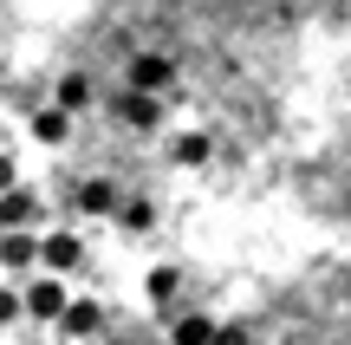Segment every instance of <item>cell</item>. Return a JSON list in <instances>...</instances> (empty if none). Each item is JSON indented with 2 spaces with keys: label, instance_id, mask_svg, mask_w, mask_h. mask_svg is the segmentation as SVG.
<instances>
[{
  "label": "cell",
  "instance_id": "6da1fadb",
  "mask_svg": "<svg viewBox=\"0 0 351 345\" xmlns=\"http://www.w3.org/2000/svg\"><path fill=\"white\" fill-rule=\"evenodd\" d=\"M65 307H72V294H65L59 274H46V281H26V313H33V320H52V326H59Z\"/></svg>",
  "mask_w": 351,
  "mask_h": 345
},
{
  "label": "cell",
  "instance_id": "7a4b0ae2",
  "mask_svg": "<svg viewBox=\"0 0 351 345\" xmlns=\"http://www.w3.org/2000/svg\"><path fill=\"white\" fill-rule=\"evenodd\" d=\"M7 274H26V267H46V235H33V228H7Z\"/></svg>",
  "mask_w": 351,
  "mask_h": 345
},
{
  "label": "cell",
  "instance_id": "3957f363",
  "mask_svg": "<svg viewBox=\"0 0 351 345\" xmlns=\"http://www.w3.org/2000/svg\"><path fill=\"white\" fill-rule=\"evenodd\" d=\"M59 333H65V339H98V333H104V307H98V300H85V294H72Z\"/></svg>",
  "mask_w": 351,
  "mask_h": 345
},
{
  "label": "cell",
  "instance_id": "277c9868",
  "mask_svg": "<svg viewBox=\"0 0 351 345\" xmlns=\"http://www.w3.org/2000/svg\"><path fill=\"white\" fill-rule=\"evenodd\" d=\"M78 261H85V241H78L72 228H52L46 235V274H72Z\"/></svg>",
  "mask_w": 351,
  "mask_h": 345
},
{
  "label": "cell",
  "instance_id": "5b68a950",
  "mask_svg": "<svg viewBox=\"0 0 351 345\" xmlns=\"http://www.w3.org/2000/svg\"><path fill=\"white\" fill-rule=\"evenodd\" d=\"M72 202L85 209V215H117V182H98V176H91V182H78V189H72Z\"/></svg>",
  "mask_w": 351,
  "mask_h": 345
},
{
  "label": "cell",
  "instance_id": "8992f818",
  "mask_svg": "<svg viewBox=\"0 0 351 345\" xmlns=\"http://www.w3.org/2000/svg\"><path fill=\"white\" fill-rule=\"evenodd\" d=\"M215 339H221V326L202 320V313H182V320L169 326V345H215Z\"/></svg>",
  "mask_w": 351,
  "mask_h": 345
},
{
  "label": "cell",
  "instance_id": "52a82bcc",
  "mask_svg": "<svg viewBox=\"0 0 351 345\" xmlns=\"http://www.w3.org/2000/svg\"><path fill=\"white\" fill-rule=\"evenodd\" d=\"M176 287H182V274H176V267H150V300H156V313H169Z\"/></svg>",
  "mask_w": 351,
  "mask_h": 345
},
{
  "label": "cell",
  "instance_id": "ba28073f",
  "mask_svg": "<svg viewBox=\"0 0 351 345\" xmlns=\"http://www.w3.org/2000/svg\"><path fill=\"white\" fill-rule=\"evenodd\" d=\"M33 215H39V202L26 189H7V228H33Z\"/></svg>",
  "mask_w": 351,
  "mask_h": 345
},
{
  "label": "cell",
  "instance_id": "9c48e42d",
  "mask_svg": "<svg viewBox=\"0 0 351 345\" xmlns=\"http://www.w3.org/2000/svg\"><path fill=\"white\" fill-rule=\"evenodd\" d=\"M33 137H39V143H65V137H72L65 111H39V117H33Z\"/></svg>",
  "mask_w": 351,
  "mask_h": 345
},
{
  "label": "cell",
  "instance_id": "30bf717a",
  "mask_svg": "<svg viewBox=\"0 0 351 345\" xmlns=\"http://www.w3.org/2000/svg\"><path fill=\"white\" fill-rule=\"evenodd\" d=\"M176 163H189V169L208 163V143H202V137H182V143H176Z\"/></svg>",
  "mask_w": 351,
  "mask_h": 345
},
{
  "label": "cell",
  "instance_id": "8fae6325",
  "mask_svg": "<svg viewBox=\"0 0 351 345\" xmlns=\"http://www.w3.org/2000/svg\"><path fill=\"white\" fill-rule=\"evenodd\" d=\"M117 215H124V228H150V202H124Z\"/></svg>",
  "mask_w": 351,
  "mask_h": 345
},
{
  "label": "cell",
  "instance_id": "7c38bea8",
  "mask_svg": "<svg viewBox=\"0 0 351 345\" xmlns=\"http://www.w3.org/2000/svg\"><path fill=\"white\" fill-rule=\"evenodd\" d=\"M59 104H65V111H72V104H85V78H65V85H59Z\"/></svg>",
  "mask_w": 351,
  "mask_h": 345
},
{
  "label": "cell",
  "instance_id": "4fadbf2b",
  "mask_svg": "<svg viewBox=\"0 0 351 345\" xmlns=\"http://www.w3.org/2000/svg\"><path fill=\"white\" fill-rule=\"evenodd\" d=\"M124 117H130V124H156V111H150L143 98H130V104H124Z\"/></svg>",
  "mask_w": 351,
  "mask_h": 345
},
{
  "label": "cell",
  "instance_id": "5bb4252c",
  "mask_svg": "<svg viewBox=\"0 0 351 345\" xmlns=\"http://www.w3.org/2000/svg\"><path fill=\"white\" fill-rule=\"evenodd\" d=\"M215 345H247V333H241V326H221V339Z\"/></svg>",
  "mask_w": 351,
  "mask_h": 345
},
{
  "label": "cell",
  "instance_id": "9a60e30c",
  "mask_svg": "<svg viewBox=\"0 0 351 345\" xmlns=\"http://www.w3.org/2000/svg\"><path fill=\"white\" fill-rule=\"evenodd\" d=\"M65 345H98V339H65Z\"/></svg>",
  "mask_w": 351,
  "mask_h": 345
}]
</instances>
